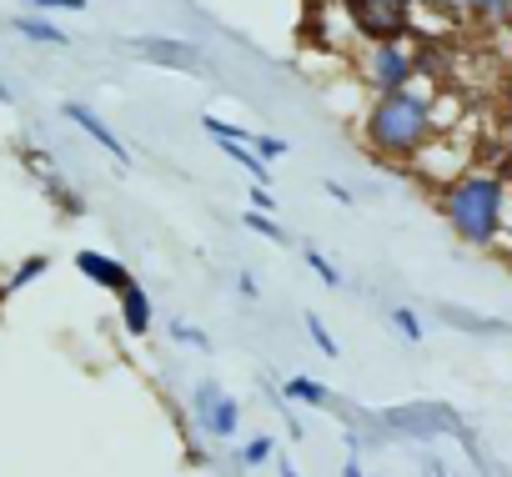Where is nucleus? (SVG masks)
<instances>
[{
    "mask_svg": "<svg viewBox=\"0 0 512 477\" xmlns=\"http://www.w3.org/2000/svg\"><path fill=\"white\" fill-rule=\"evenodd\" d=\"M307 6H327V0H307Z\"/></svg>",
    "mask_w": 512,
    "mask_h": 477,
    "instance_id": "32",
    "label": "nucleus"
},
{
    "mask_svg": "<svg viewBox=\"0 0 512 477\" xmlns=\"http://www.w3.org/2000/svg\"><path fill=\"white\" fill-rule=\"evenodd\" d=\"M282 397L287 402H307V407H332V387L317 382V377H287Z\"/></svg>",
    "mask_w": 512,
    "mask_h": 477,
    "instance_id": "11",
    "label": "nucleus"
},
{
    "mask_svg": "<svg viewBox=\"0 0 512 477\" xmlns=\"http://www.w3.org/2000/svg\"><path fill=\"white\" fill-rule=\"evenodd\" d=\"M11 31H16L21 41H31V46H46V51H66V46H71V36H66L51 16H41V11L16 16V21H11Z\"/></svg>",
    "mask_w": 512,
    "mask_h": 477,
    "instance_id": "9",
    "label": "nucleus"
},
{
    "mask_svg": "<svg viewBox=\"0 0 512 477\" xmlns=\"http://www.w3.org/2000/svg\"><path fill=\"white\" fill-rule=\"evenodd\" d=\"M201 131L211 136V141H246L251 146V126H236V121H221V116H201Z\"/></svg>",
    "mask_w": 512,
    "mask_h": 477,
    "instance_id": "17",
    "label": "nucleus"
},
{
    "mask_svg": "<svg viewBox=\"0 0 512 477\" xmlns=\"http://www.w3.org/2000/svg\"><path fill=\"white\" fill-rule=\"evenodd\" d=\"M61 116H66L71 126H81V136H86V141H96V146H101V151H106V156H111L121 171L131 166V151L121 146V136H116V131H111V126H106V121L91 111V106H81V101H66V106H61Z\"/></svg>",
    "mask_w": 512,
    "mask_h": 477,
    "instance_id": "7",
    "label": "nucleus"
},
{
    "mask_svg": "<svg viewBox=\"0 0 512 477\" xmlns=\"http://www.w3.org/2000/svg\"><path fill=\"white\" fill-rule=\"evenodd\" d=\"M241 226H246V231H256V236H267V242H277V247H287V226H282L277 216H267V211H246V216H241Z\"/></svg>",
    "mask_w": 512,
    "mask_h": 477,
    "instance_id": "16",
    "label": "nucleus"
},
{
    "mask_svg": "<svg viewBox=\"0 0 512 477\" xmlns=\"http://www.w3.org/2000/svg\"><path fill=\"white\" fill-rule=\"evenodd\" d=\"M76 272L91 282V287H101V292H111V297H121L136 277H131V267L121 262V257H106V252H96V247H81L76 252Z\"/></svg>",
    "mask_w": 512,
    "mask_h": 477,
    "instance_id": "6",
    "label": "nucleus"
},
{
    "mask_svg": "<svg viewBox=\"0 0 512 477\" xmlns=\"http://www.w3.org/2000/svg\"><path fill=\"white\" fill-rule=\"evenodd\" d=\"M41 191H46V196L61 206V216H86V196H81V191H76V186H71L61 171H46V176H41Z\"/></svg>",
    "mask_w": 512,
    "mask_h": 477,
    "instance_id": "10",
    "label": "nucleus"
},
{
    "mask_svg": "<svg viewBox=\"0 0 512 477\" xmlns=\"http://www.w3.org/2000/svg\"><path fill=\"white\" fill-rule=\"evenodd\" d=\"M447 322H462V332H507V322H492V317H472V312H457V307H442Z\"/></svg>",
    "mask_w": 512,
    "mask_h": 477,
    "instance_id": "20",
    "label": "nucleus"
},
{
    "mask_svg": "<svg viewBox=\"0 0 512 477\" xmlns=\"http://www.w3.org/2000/svg\"><path fill=\"white\" fill-rule=\"evenodd\" d=\"M342 477H367V472L357 467V457H347V462H342Z\"/></svg>",
    "mask_w": 512,
    "mask_h": 477,
    "instance_id": "28",
    "label": "nucleus"
},
{
    "mask_svg": "<svg viewBox=\"0 0 512 477\" xmlns=\"http://www.w3.org/2000/svg\"><path fill=\"white\" fill-rule=\"evenodd\" d=\"M126 51L146 66H161V71H201V51L191 41H176V36H136V41H126Z\"/></svg>",
    "mask_w": 512,
    "mask_h": 477,
    "instance_id": "5",
    "label": "nucleus"
},
{
    "mask_svg": "<svg viewBox=\"0 0 512 477\" xmlns=\"http://www.w3.org/2000/svg\"><path fill=\"white\" fill-rule=\"evenodd\" d=\"M432 206H437V216L447 221V231L462 247L492 252L502 242V231H507L512 191L497 171H457L452 181H442L432 191Z\"/></svg>",
    "mask_w": 512,
    "mask_h": 477,
    "instance_id": "2",
    "label": "nucleus"
},
{
    "mask_svg": "<svg viewBox=\"0 0 512 477\" xmlns=\"http://www.w3.org/2000/svg\"><path fill=\"white\" fill-rule=\"evenodd\" d=\"M26 6L46 16V11H86V0H26Z\"/></svg>",
    "mask_w": 512,
    "mask_h": 477,
    "instance_id": "23",
    "label": "nucleus"
},
{
    "mask_svg": "<svg viewBox=\"0 0 512 477\" xmlns=\"http://www.w3.org/2000/svg\"><path fill=\"white\" fill-rule=\"evenodd\" d=\"M272 462H277V477H302V472H297V462H292L287 452H277Z\"/></svg>",
    "mask_w": 512,
    "mask_h": 477,
    "instance_id": "27",
    "label": "nucleus"
},
{
    "mask_svg": "<svg viewBox=\"0 0 512 477\" xmlns=\"http://www.w3.org/2000/svg\"><path fill=\"white\" fill-rule=\"evenodd\" d=\"M46 272H51V257H46V252H31V257H21V262H16V272L6 277V287H11V292H26V287H31V282H41Z\"/></svg>",
    "mask_w": 512,
    "mask_h": 477,
    "instance_id": "13",
    "label": "nucleus"
},
{
    "mask_svg": "<svg viewBox=\"0 0 512 477\" xmlns=\"http://www.w3.org/2000/svg\"><path fill=\"white\" fill-rule=\"evenodd\" d=\"M11 297H16V292H11L6 282H0V312H6V302H11Z\"/></svg>",
    "mask_w": 512,
    "mask_h": 477,
    "instance_id": "30",
    "label": "nucleus"
},
{
    "mask_svg": "<svg viewBox=\"0 0 512 477\" xmlns=\"http://www.w3.org/2000/svg\"><path fill=\"white\" fill-rule=\"evenodd\" d=\"M277 412H282V422H287V432H292V442H302V437H307V427H302V417H297V407H292V402L282 397V402H277Z\"/></svg>",
    "mask_w": 512,
    "mask_h": 477,
    "instance_id": "22",
    "label": "nucleus"
},
{
    "mask_svg": "<svg viewBox=\"0 0 512 477\" xmlns=\"http://www.w3.org/2000/svg\"><path fill=\"white\" fill-rule=\"evenodd\" d=\"M191 422H196L206 437L231 442L236 427H241V397H231L216 377H201V382L191 387Z\"/></svg>",
    "mask_w": 512,
    "mask_h": 477,
    "instance_id": "4",
    "label": "nucleus"
},
{
    "mask_svg": "<svg viewBox=\"0 0 512 477\" xmlns=\"http://www.w3.org/2000/svg\"><path fill=\"white\" fill-rule=\"evenodd\" d=\"M322 191H327L332 201H342V206H352V201H357V196H352V191H347L342 181H322Z\"/></svg>",
    "mask_w": 512,
    "mask_h": 477,
    "instance_id": "26",
    "label": "nucleus"
},
{
    "mask_svg": "<svg viewBox=\"0 0 512 477\" xmlns=\"http://www.w3.org/2000/svg\"><path fill=\"white\" fill-rule=\"evenodd\" d=\"M352 71L367 86V96L407 91L417 81V51H412V41H372V46H357Z\"/></svg>",
    "mask_w": 512,
    "mask_h": 477,
    "instance_id": "3",
    "label": "nucleus"
},
{
    "mask_svg": "<svg viewBox=\"0 0 512 477\" xmlns=\"http://www.w3.org/2000/svg\"><path fill=\"white\" fill-rule=\"evenodd\" d=\"M11 101H16V91H11L6 81H0V106H11Z\"/></svg>",
    "mask_w": 512,
    "mask_h": 477,
    "instance_id": "29",
    "label": "nucleus"
},
{
    "mask_svg": "<svg viewBox=\"0 0 512 477\" xmlns=\"http://www.w3.org/2000/svg\"><path fill=\"white\" fill-rule=\"evenodd\" d=\"M116 302H121V332L136 337V342L151 337V327H156V302H151V292H146L141 282H131Z\"/></svg>",
    "mask_w": 512,
    "mask_h": 477,
    "instance_id": "8",
    "label": "nucleus"
},
{
    "mask_svg": "<svg viewBox=\"0 0 512 477\" xmlns=\"http://www.w3.org/2000/svg\"><path fill=\"white\" fill-rule=\"evenodd\" d=\"M387 322H392V332H397L402 342H412V347L427 337V327H422V317H417L412 307H392V312H387Z\"/></svg>",
    "mask_w": 512,
    "mask_h": 477,
    "instance_id": "15",
    "label": "nucleus"
},
{
    "mask_svg": "<svg viewBox=\"0 0 512 477\" xmlns=\"http://www.w3.org/2000/svg\"><path fill=\"white\" fill-rule=\"evenodd\" d=\"M236 292H241L246 302H256V297H262V287H256V277H251V272H236Z\"/></svg>",
    "mask_w": 512,
    "mask_h": 477,
    "instance_id": "25",
    "label": "nucleus"
},
{
    "mask_svg": "<svg viewBox=\"0 0 512 477\" xmlns=\"http://www.w3.org/2000/svg\"><path fill=\"white\" fill-rule=\"evenodd\" d=\"M277 447H282L277 437H251V442H241V447H236V467H241V472L267 467V462L277 457Z\"/></svg>",
    "mask_w": 512,
    "mask_h": 477,
    "instance_id": "12",
    "label": "nucleus"
},
{
    "mask_svg": "<svg viewBox=\"0 0 512 477\" xmlns=\"http://www.w3.org/2000/svg\"><path fill=\"white\" fill-rule=\"evenodd\" d=\"M166 337H171V342H181V347H196V352H211V337H206L201 327H191V322H166Z\"/></svg>",
    "mask_w": 512,
    "mask_h": 477,
    "instance_id": "19",
    "label": "nucleus"
},
{
    "mask_svg": "<svg viewBox=\"0 0 512 477\" xmlns=\"http://www.w3.org/2000/svg\"><path fill=\"white\" fill-rule=\"evenodd\" d=\"M302 322H307V337H312V347H317L322 357H342V347H337V337L327 332V322H322L317 312H307Z\"/></svg>",
    "mask_w": 512,
    "mask_h": 477,
    "instance_id": "18",
    "label": "nucleus"
},
{
    "mask_svg": "<svg viewBox=\"0 0 512 477\" xmlns=\"http://www.w3.org/2000/svg\"><path fill=\"white\" fill-rule=\"evenodd\" d=\"M251 146H256V156H262V161H282L287 156V141L282 136H262V131H256Z\"/></svg>",
    "mask_w": 512,
    "mask_h": 477,
    "instance_id": "21",
    "label": "nucleus"
},
{
    "mask_svg": "<svg viewBox=\"0 0 512 477\" xmlns=\"http://www.w3.org/2000/svg\"><path fill=\"white\" fill-rule=\"evenodd\" d=\"M251 211H267V216L277 211V196H272V186H256V181H251Z\"/></svg>",
    "mask_w": 512,
    "mask_h": 477,
    "instance_id": "24",
    "label": "nucleus"
},
{
    "mask_svg": "<svg viewBox=\"0 0 512 477\" xmlns=\"http://www.w3.org/2000/svg\"><path fill=\"white\" fill-rule=\"evenodd\" d=\"M392 6H422V0H392Z\"/></svg>",
    "mask_w": 512,
    "mask_h": 477,
    "instance_id": "31",
    "label": "nucleus"
},
{
    "mask_svg": "<svg viewBox=\"0 0 512 477\" xmlns=\"http://www.w3.org/2000/svg\"><path fill=\"white\" fill-rule=\"evenodd\" d=\"M432 472H437V467H432ZM437 477H442V472H437Z\"/></svg>",
    "mask_w": 512,
    "mask_h": 477,
    "instance_id": "33",
    "label": "nucleus"
},
{
    "mask_svg": "<svg viewBox=\"0 0 512 477\" xmlns=\"http://www.w3.org/2000/svg\"><path fill=\"white\" fill-rule=\"evenodd\" d=\"M302 262L312 267V277H317L322 287H332V292L342 287V272H337V262H332V257H327L322 247H302Z\"/></svg>",
    "mask_w": 512,
    "mask_h": 477,
    "instance_id": "14",
    "label": "nucleus"
},
{
    "mask_svg": "<svg viewBox=\"0 0 512 477\" xmlns=\"http://www.w3.org/2000/svg\"><path fill=\"white\" fill-rule=\"evenodd\" d=\"M362 146L367 156L402 176L437 136H442V121H437V91L432 81H412L407 91H387V96H372L367 111H362Z\"/></svg>",
    "mask_w": 512,
    "mask_h": 477,
    "instance_id": "1",
    "label": "nucleus"
}]
</instances>
